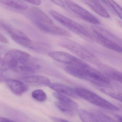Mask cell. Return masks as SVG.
Segmentation results:
<instances>
[{
  "instance_id": "obj_1",
  "label": "cell",
  "mask_w": 122,
  "mask_h": 122,
  "mask_svg": "<svg viewBox=\"0 0 122 122\" xmlns=\"http://www.w3.org/2000/svg\"><path fill=\"white\" fill-rule=\"evenodd\" d=\"M49 12L55 20L69 30L75 33L88 42H93L92 35L77 23L55 10H51Z\"/></svg>"
},
{
  "instance_id": "obj_2",
  "label": "cell",
  "mask_w": 122,
  "mask_h": 122,
  "mask_svg": "<svg viewBox=\"0 0 122 122\" xmlns=\"http://www.w3.org/2000/svg\"><path fill=\"white\" fill-rule=\"evenodd\" d=\"M59 45L68 50L83 60L97 65L100 62L98 58L80 44L68 38L61 39Z\"/></svg>"
},
{
  "instance_id": "obj_3",
  "label": "cell",
  "mask_w": 122,
  "mask_h": 122,
  "mask_svg": "<svg viewBox=\"0 0 122 122\" xmlns=\"http://www.w3.org/2000/svg\"><path fill=\"white\" fill-rule=\"evenodd\" d=\"M75 90L78 97L93 105L108 110H120L118 107L89 90L81 87L76 88Z\"/></svg>"
},
{
  "instance_id": "obj_4",
  "label": "cell",
  "mask_w": 122,
  "mask_h": 122,
  "mask_svg": "<svg viewBox=\"0 0 122 122\" xmlns=\"http://www.w3.org/2000/svg\"><path fill=\"white\" fill-rule=\"evenodd\" d=\"M30 58V55L27 53L17 49L10 50L2 60L1 69L5 71H14L18 66Z\"/></svg>"
},
{
  "instance_id": "obj_5",
  "label": "cell",
  "mask_w": 122,
  "mask_h": 122,
  "mask_svg": "<svg viewBox=\"0 0 122 122\" xmlns=\"http://www.w3.org/2000/svg\"><path fill=\"white\" fill-rule=\"evenodd\" d=\"M48 55L53 60L68 66L78 67H84L88 65L82 60L66 52L54 51L49 53Z\"/></svg>"
},
{
  "instance_id": "obj_6",
  "label": "cell",
  "mask_w": 122,
  "mask_h": 122,
  "mask_svg": "<svg viewBox=\"0 0 122 122\" xmlns=\"http://www.w3.org/2000/svg\"><path fill=\"white\" fill-rule=\"evenodd\" d=\"M69 10L85 21L95 25L101 24L100 20L89 11L71 0H63Z\"/></svg>"
},
{
  "instance_id": "obj_7",
  "label": "cell",
  "mask_w": 122,
  "mask_h": 122,
  "mask_svg": "<svg viewBox=\"0 0 122 122\" xmlns=\"http://www.w3.org/2000/svg\"><path fill=\"white\" fill-rule=\"evenodd\" d=\"M53 95L57 100L56 106L63 112L72 116L77 111L78 104L72 99L59 93L55 92Z\"/></svg>"
},
{
  "instance_id": "obj_8",
  "label": "cell",
  "mask_w": 122,
  "mask_h": 122,
  "mask_svg": "<svg viewBox=\"0 0 122 122\" xmlns=\"http://www.w3.org/2000/svg\"><path fill=\"white\" fill-rule=\"evenodd\" d=\"M30 17L32 22L37 27L53 23L52 20L45 13L36 7L31 8Z\"/></svg>"
},
{
  "instance_id": "obj_9",
  "label": "cell",
  "mask_w": 122,
  "mask_h": 122,
  "mask_svg": "<svg viewBox=\"0 0 122 122\" xmlns=\"http://www.w3.org/2000/svg\"><path fill=\"white\" fill-rule=\"evenodd\" d=\"M92 35L93 38V41H95L102 46L117 52L121 53H122L121 46L117 43L94 33V34Z\"/></svg>"
},
{
  "instance_id": "obj_10",
  "label": "cell",
  "mask_w": 122,
  "mask_h": 122,
  "mask_svg": "<svg viewBox=\"0 0 122 122\" xmlns=\"http://www.w3.org/2000/svg\"><path fill=\"white\" fill-rule=\"evenodd\" d=\"M5 82L10 90L16 95L21 96L28 90L27 86L18 80L8 79Z\"/></svg>"
},
{
  "instance_id": "obj_11",
  "label": "cell",
  "mask_w": 122,
  "mask_h": 122,
  "mask_svg": "<svg viewBox=\"0 0 122 122\" xmlns=\"http://www.w3.org/2000/svg\"><path fill=\"white\" fill-rule=\"evenodd\" d=\"M97 67L103 74L116 81L122 83V73L113 68L100 62L97 65Z\"/></svg>"
},
{
  "instance_id": "obj_12",
  "label": "cell",
  "mask_w": 122,
  "mask_h": 122,
  "mask_svg": "<svg viewBox=\"0 0 122 122\" xmlns=\"http://www.w3.org/2000/svg\"><path fill=\"white\" fill-rule=\"evenodd\" d=\"M40 68L39 65L31 61L30 59L18 66L14 71L25 75L32 74L37 72Z\"/></svg>"
},
{
  "instance_id": "obj_13",
  "label": "cell",
  "mask_w": 122,
  "mask_h": 122,
  "mask_svg": "<svg viewBox=\"0 0 122 122\" xmlns=\"http://www.w3.org/2000/svg\"><path fill=\"white\" fill-rule=\"evenodd\" d=\"M48 86L51 89L57 92L73 97L77 98L78 97L75 89L66 85L57 83H51Z\"/></svg>"
},
{
  "instance_id": "obj_14",
  "label": "cell",
  "mask_w": 122,
  "mask_h": 122,
  "mask_svg": "<svg viewBox=\"0 0 122 122\" xmlns=\"http://www.w3.org/2000/svg\"><path fill=\"white\" fill-rule=\"evenodd\" d=\"M85 3L93 11L101 17L105 18L110 17V15L102 5L97 0H85Z\"/></svg>"
},
{
  "instance_id": "obj_15",
  "label": "cell",
  "mask_w": 122,
  "mask_h": 122,
  "mask_svg": "<svg viewBox=\"0 0 122 122\" xmlns=\"http://www.w3.org/2000/svg\"><path fill=\"white\" fill-rule=\"evenodd\" d=\"M91 28L94 33L112 41L118 45H121V40L115 35L108 31L107 30L95 25L92 26Z\"/></svg>"
},
{
  "instance_id": "obj_16",
  "label": "cell",
  "mask_w": 122,
  "mask_h": 122,
  "mask_svg": "<svg viewBox=\"0 0 122 122\" xmlns=\"http://www.w3.org/2000/svg\"><path fill=\"white\" fill-rule=\"evenodd\" d=\"M22 81L28 83H34L45 86H49L51 83L50 79L42 75L26 76L21 78Z\"/></svg>"
},
{
  "instance_id": "obj_17",
  "label": "cell",
  "mask_w": 122,
  "mask_h": 122,
  "mask_svg": "<svg viewBox=\"0 0 122 122\" xmlns=\"http://www.w3.org/2000/svg\"><path fill=\"white\" fill-rule=\"evenodd\" d=\"M0 3L13 9L25 10L28 8L27 4L21 0H0Z\"/></svg>"
},
{
  "instance_id": "obj_18",
  "label": "cell",
  "mask_w": 122,
  "mask_h": 122,
  "mask_svg": "<svg viewBox=\"0 0 122 122\" xmlns=\"http://www.w3.org/2000/svg\"><path fill=\"white\" fill-rule=\"evenodd\" d=\"M77 112L81 120L83 122H97L92 110L88 111L80 109L78 110Z\"/></svg>"
},
{
  "instance_id": "obj_19",
  "label": "cell",
  "mask_w": 122,
  "mask_h": 122,
  "mask_svg": "<svg viewBox=\"0 0 122 122\" xmlns=\"http://www.w3.org/2000/svg\"><path fill=\"white\" fill-rule=\"evenodd\" d=\"M32 96L35 100L40 102H45L47 100V97L45 92L42 90H35L32 93Z\"/></svg>"
},
{
  "instance_id": "obj_20",
  "label": "cell",
  "mask_w": 122,
  "mask_h": 122,
  "mask_svg": "<svg viewBox=\"0 0 122 122\" xmlns=\"http://www.w3.org/2000/svg\"><path fill=\"white\" fill-rule=\"evenodd\" d=\"M109 4L112 11L114 12L121 20L122 19V9L121 7L114 0H106Z\"/></svg>"
},
{
  "instance_id": "obj_21",
  "label": "cell",
  "mask_w": 122,
  "mask_h": 122,
  "mask_svg": "<svg viewBox=\"0 0 122 122\" xmlns=\"http://www.w3.org/2000/svg\"><path fill=\"white\" fill-rule=\"evenodd\" d=\"M101 90L105 93L107 95L109 96L110 97H111L112 98L117 100L120 102H122V95L121 93H116L113 92H110L106 90L105 89H101Z\"/></svg>"
},
{
  "instance_id": "obj_22",
  "label": "cell",
  "mask_w": 122,
  "mask_h": 122,
  "mask_svg": "<svg viewBox=\"0 0 122 122\" xmlns=\"http://www.w3.org/2000/svg\"><path fill=\"white\" fill-rule=\"evenodd\" d=\"M21 0L27 2L36 6L40 5L41 3V0Z\"/></svg>"
},
{
  "instance_id": "obj_23",
  "label": "cell",
  "mask_w": 122,
  "mask_h": 122,
  "mask_svg": "<svg viewBox=\"0 0 122 122\" xmlns=\"http://www.w3.org/2000/svg\"><path fill=\"white\" fill-rule=\"evenodd\" d=\"M50 119L54 122H68V121L66 120V119H64V118H61L60 117H50Z\"/></svg>"
},
{
  "instance_id": "obj_24",
  "label": "cell",
  "mask_w": 122,
  "mask_h": 122,
  "mask_svg": "<svg viewBox=\"0 0 122 122\" xmlns=\"http://www.w3.org/2000/svg\"><path fill=\"white\" fill-rule=\"evenodd\" d=\"M4 72L5 71H4L1 68L0 69V83L6 80L4 74Z\"/></svg>"
},
{
  "instance_id": "obj_25",
  "label": "cell",
  "mask_w": 122,
  "mask_h": 122,
  "mask_svg": "<svg viewBox=\"0 0 122 122\" xmlns=\"http://www.w3.org/2000/svg\"><path fill=\"white\" fill-rule=\"evenodd\" d=\"M0 42L5 43V44L9 43L8 40L0 34Z\"/></svg>"
},
{
  "instance_id": "obj_26",
  "label": "cell",
  "mask_w": 122,
  "mask_h": 122,
  "mask_svg": "<svg viewBox=\"0 0 122 122\" xmlns=\"http://www.w3.org/2000/svg\"><path fill=\"white\" fill-rule=\"evenodd\" d=\"M14 121L7 118L0 117V122H12Z\"/></svg>"
},
{
  "instance_id": "obj_27",
  "label": "cell",
  "mask_w": 122,
  "mask_h": 122,
  "mask_svg": "<svg viewBox=\"0 0 122 122\" xmlns=\"http://www.w3.org/2000/svg\"><path fill=\"white\" fill-rule=\"evenodd\" d=\"M115 117L118 121H120V122L122 121V117L121 116L119 115H115Z\"/></svg>"
},
{
  "instance_id": "obj_28",
  "label": "cell",
  "mask_w": 122,
  "mask_h": 122,
  "mask_svg": "<svg viewBox=\"0 0 122 122\" xmlns=\"http://www.w3.org/2000/svg\"><path fill=\"white\" fill-rule=\"evenodd\" d=\"M2 59L1 56H0V64H1L2 63Z\"/></svg>"
}]
</instances>
